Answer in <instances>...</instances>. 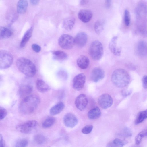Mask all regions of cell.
I'll return each instance as SVG.
<instances>
[{
  "mask_svg": "<svg viewBox=\"0 0 147 147\" xmlns=\"http://www.w3.org/2000/svg\"><path fill=\"white\" fill-rule=\"evenodd\" d=\"M40 99L37 96L30 95L24 98L19 106L20 111L28 114L33 113L38 106Z\"/></svg>",
  "mask_w": 147,
  "mask_h": 147,
  "instance_id": "obj_1",
  "label": "cell"
},
{
  "mask_svg": "<svg viewBox=\"0 0 147 147\" xmlns=\"http://www.w3.org/2000/svg\"><path fill=\"white\" fill-rule=\"evenodd\" d=\"M130 76L128 72L122 69H118L113 72L111 81L116 86L120 88L127 86L130 81Z\"/></svg>",
  "mask_w": 147,
  "mask_h": 147,
  "instance_id": "obj_2",
  "label": "cell"
},
{
  "mask_svg": "<svg viewBox=\"0 0 147 147\" xmlns=\"http://www.w3.org/2000/svg\"><path fill=\"white\" fill-rule=\"evenodd\" d=\"M16 64L18 69L26 76L31 77L35 75L36 71L35 66L28 59L23 57L19 58L17 60Z\"/></svg>",
  "mask_w": 147,
  "mask_h": 147,
  "instance_id": "obj_3",
  "label": "cell"
},
{
  "mask_svg": "<svg viewBox=\"0 0 147 147\" xmlns=\"http://www.w3.org/2000/svg\"><path fill=\"white\" fill-rule=\"evenodd\" d=\"M90 56L94 60H98L102 57L104 53L102 45L98 40H95L92 42L89 48Z\"/></svg>",
  "mask_w": 147,
  "mask_h": 147,
  "instance_id": "obj_4",
  "label": "cell"
},
{
  "mask_svg": "<svg viewBox=\"0 0 147 147\" xmlns=\"http://www.w3.org/2000/svg\"><path fill=\"white\" fill-rule=\"evenodd\" d=\"M13 61V56L9 51L4 50L0 51V68L3 69L9 68Z\"/></svg>",
  "mask_w": 147,
  "mask_h": 147,
  "instance_id": "obj_5",
  "label": "cell"
},
{
  "mask_svg": "<svg viewBox=\"0 0 147 147\" xmlns=\"http://www.w3.org/2000/svg\"><path fill=\"white\" fill-rule=\"evenodd\" d=\"M58 44L62 49L66 50L72 49L75 44L74 38L68 34H63L59 38Z\"/></svg>",
  "mask_w": 147,
  "mask_h": 147,
  "instance_id": "obj_6",
  "label": "cell"
},
{
  "mask_svg": "<svg viewBox=\"0 0 147 147\" xmlns=\"http://www.w3.org/2000/svg\"><path fill=\"white\" fill-rule=\"evenodd\" d=\"M38 122L34 120L28 121L16 127V129L18 131L24 133H29L35 129L38 126Z\"/></svg>",
  "mask_w": 147,
  "mask_h": 147,
  "instance_id": "obj_7",
  "label": "cell"
},
{
  "mask_svg": "<svg viewBox=\"0 0 147 147\" xmlns=\"http://www.w3.org/2000/svg\"><path fill=\"white\" fill-rule=\"evenodd\" d=\"M86 78L85 75L83 73H80L76 75L73 80V88L77 91L82 89L85 82Z\"/></svg>",
  "mask_w": 147,
  "mask_h": 147,
  "instance_id": "obj_8",
  "label": "cell"
},
{
  "mask_svg": "<svg viewBox=\"0 0 147 147\" xmlns=\"http://www.w3.org/2000/svg\"><path fill=\"white\" fill-rule=\"evenodd\" d=\"M99 105L102 108L107 109L112 105L113 100L111 96L107 94H104L99 96L98 99Z\"/></svg>",
  "mask_w": 147,
  "mask_h": 147,
  "instance_id": "obj_9",
  "label": "cell"
},
{
  "mask_svg": "<svg viewBox=\"0 0 147 147\" xmlns=\"http://www.w3.org/2000/svg\"><path fill=\"white\" fill-rule=\"evenodd\" d=\"M78 122V119L72 113L67 114L63 118L64 124L68 127H74L77 124Z\"/></svg>",
  "mask_w": 147,
  "mask_h": 147,
  "instance_id": "obj_10",
  "label": "cell"
},
{
  "mask_svg": "<svg viewBox=\"0 0 147 147\" xmlns=\"http://www.w3.org/2000/svg\"><path fill=\"white\" fill-rule=\"evenodd\" d=\"M88 103V99L86 96L84 94L78 95L76 99L75 104L76 108L80 111L84 110Z\"/></svg>",
  "mask_w": 147,
  "mask_h": 147,
  "instance_id": "obj_11",
  "label": "cell"
},
{
  "mask_svg": "<svg viewBox=\"0 0 147 147\" xmlns=\"http://www.w3.org/2000/svg\"><path fill=\"white\" fill-rule=\"evenodd\" d=\"M105 76L104 71L100 68L96 67L92 71L90 75V78L92 81L96 82L102 79Z\"/></svg>",
  "mask_w": 147,
  "mask_h": 147,
  "instance_id": "obj_12",
  "label": "cell"
},
{
  "mask_svg": "<svg viewBox=\"0 0 147 147\" xmlns=\"http://www.w3.org/2000/svg\"><path fill=\"white\" fill-rule=\"evenodd\" d=\"M74 40L75 44L78 47L82 48L86 44L88 40V36L84 32H80L76 34Z\"/></svg>",
  "mask_w": 147,
  "mask_h": 147,
  "instance_id": "obj_13",
  "label": "cell"
},
{
  "mask_svg": "<svg viewBox=\"0 0 147 147\" xmlns=\"http://www.w3.org/2000/svg\"><path fill=\"white\" fill-rule=\"evenodd\" d=\"M118 37L117 36L113 37L110 41L109 45V49L111 52L114 55L117 56H120L121 52V48L117 46Z\"/></svg>",
  "mask_w": 147,
  "mask_h": 147,
  "instance_id": "obj_14",
  "label": "cell"
},
{
  "mask_svg": "<svg viewBox=\"0 0 147 147\" xmlns=\"http://www.w3.org/2000/svg\"><path fill=\"white\" fill-rule=\"evenodd\" d=\"M92 12L89 10L81 9L78 12L79 19L84 23H87L91 19L92 16Z\"/></svg>",
  "mask_w": 147,
  "mask_h": 147,
  "instance_id": "obj_15",
  "label": "cell"
},
{
  "mask_svg": "<svg viewBox=\"0 0 147 147\" xmlns=\"http://www.w3.org/2000/svg\"><path fill=\"white\" fill-rule=\"evenodd\" d=\"M33 91V87L29 84H24L22 85L19 90V94L20 96L23 98L29 95Z\"/></svg>",
  "mask_w": 147,
  "mask_h": 147,
  "instance_id": "obj_16",
  "label": "cell"
},
{
  "mask_svg": "<svg viewBox=\"0 0 147 147\" xmlns=\"http://www.w3.org/2000/svg\"><path fill=\"white\" fill-rule=\"evenodd\" d=\"M89 63V60L88 58L84 55H81L79 56L77 60L78 66L79 68L83 69L88 68Z\"/></svg>",
  "mask_w": 147,
  "mask_h": 147,
  "instance_id": "obj_17",
  "label": "cell"
},
{
  "mask_svg": "<svg viewBox=\"0 0 147 147\" xmlns=\"http://www.w3.org/2000/svg\"><path fill=\"white\" fill-rule=\"evenodd\" d=\"M137 49L138 53L140 55L145 57L147 56V42L141 40L138 43Z\"/></svg>",
  "mask_w": 147,
  "mask_h": 147,
  "instance_id": "obj_18",
  "label": "cell"
},
{
  "mask_svg": "<svg viewBox=\"0 0 147 147\" xmlns=\"http://www.w3.org/2000/svg\"><path fill=\"white\" fill-rule=\"evenodd\" d=\"M75 18L72 16L65 18L63 21V26L64 28L67 31L72 30L75 24Z\"/></svg>",
  "mask_w": 147,
  "mask_h": 147,
  "instance_id": "obj_19",
  "label": "cell"
},
{
  "mask_svg": "<svg viewBox=\"0 0 147 147\" xmlns=\"http://www.w3.org/2000/svg\"><path fill=\"white\" fill-rule=\"evenodd\" d=\"M36 87L38 91L40 92L44 93L50 90L49 86L42 80L38 79L36 83Z\"/></svg>",
  "mask_w": 147,
  "mask_h": 147,
  "instance_id": "obj_20",
  "label": "cell"
},
{
  "mask_svg": "<svg viewBox=\"0 0 147 147\" xmlns=\"http://www.w3.org/2000/svg\"><path fill=\"white\" fill-rule=\"evenodd\" d=\"M64 107L63 103L61 102H59L51 108L50 113L53 115L58 114L62 111Z\"/></svg>",
  "mask_w": 147,
  "mask_h": 147,
  "instance_id": "obj_21",
  "label": "cell"
},
{
  "mask_svg": "<svg viewBox=\"0 0 147 147\" xmlns=\"http://www.w3.org/2000/svg\"><path fill=\"white\" fill-rule=\"evenodd\" d=\"M28 5V2L27 0H19L17 5V12L20 14L25 13L26 11Z\"/></svg>",
  "mask_w": 147,
  "mask_h": 147,
  "instance_id": "obj_22",
  "label": "cell"
},
{
  "mask_svg": "<svg viewBox=\"0 0 147 147\" xmlns=\"http://www.w3.org/2000/svg\"><path fill=\"white\" fill-rule=\"evenodd\" d=\"M101 115V112L100 109L98 107H96L88 112V116L90 119L94 120L99 118Z\"/></svg>",
  "mask_w": 147,
  "mask_h": 147,
  "instance_id": "obj_23",
  "label": "cell"
},
{
  "mask_svg": "<svg viewBox=\"0 0 147 147\" xmlns=\"http://www.w3.org/2000/svg\"><path fill=\"white\" fill-rule=\"evenodd\" d=\"M13 34L12 31L10 29L4 27L0 28V39H6L10 37Z\"/></svg>",
  "mask_w": 147,
  "mask_h": 147,
  "instance_id": "obj_24",
  "label": "cell"
},
{
  "mask_svg": "<svg viewBox=\"0 0 147 147\" xmlns=\"http://www.w3.org/2000/svg\"><path fill=\"white\" fill-rule=\"evenodd\" d=\"M54 58L55 59L60 61L66 60L68 58L67 55L64 52L58 50L52 52Z\"/></svg>",
  "mask_w": 147,
  "mask_h": 147,
  "instance_id": "obj_25",
  "label": "cell"
},
{
  "mask_svg": "<svg viewBox=\"0 0 147 147\" xmlns=\"http://www.w3.org/2000/svg\"><path fill=\"white\" fill-rule=\"evenodd\" d=\"M33 28L32 27L28 29L24 34L20 43V47L23 48L25 45L32 36Z\"/></svg>",
  "mask_w": 147,
  "mask_h": 147,
  "instance_id": "obj_26",
  "label": "cell"
},
{
  "mask_svg": "<svg viewBox=\"0 0 147 147\" xmlns=\"http://www.w3.org/2000/svg\"><path fill=\"white\" fill-rule=\"evenodd\" d=\"M55 121L56 119L54 117H48L43 122L42 124V127L44 128H49L54 124Z\"/></svg>",
  "mask_w": 147,
  "mask_h": 147,
  "instance_id": "obj_27",
  "label": "cell"
},
{
  "mask_svg": "<svg viewBox=\"0 0 147 147\" xmlns=\"http://www.w3.org/2000/svg\"><path fill=\"white\" fill-rule=\"evenodd\" d=\"M18 13L13 11L9 12L7 16V19L9 26H10L18 18Z\"/></svg>",
  "mask_w": 147,
  "mask_h": 147,
  "instance_id": "obj_28",
  "label": "cell"
},
{
  "mask_svg": "<svg viewBox=\"0 0 147 147\" xmlns=\"http://www.w3.org/2000/svg\"><path fill=\"white\" fill-rule=\"evenodd\" d=\"M147 118V109L140 112L138 114L135 121L136 124H139Z\"/></svg>",
  "mask_w": 147,
  "mask_h": 147,
  "instance_id": "obj_29",
  "label": "cell"
},
{
  "mask_svg": "<svg viewBox=\"0 0 147 147\" xmlns=\"http://www.w3.org/2000/svg\"><path fill=\"white\" fill-rule=\"evenodd\" d=\"M125 144L124 142L122 140L116 138L113 141L107 144V147H123Z\"/></svg>",
  "mask_w": 147,
  "mask_h": 147,
  "instance_id": "obj_30",
  "label": "cell"
},
{
  "mask_svg": "<svg viewBox=\"0 0 147 147\" xmlns=\"http://www.w3.org/2000/svg\"><path fill=\"white\" fill-rule=\"evenodd\" d=\"M34 142L36 144L41 145L45 143L46 138L43 135L40 134H37L35 135L33 138Z\"/></svg>",
  "mask_w": 147,
  "mask_h": 147,
  "instance_id": "obj_31",
  "label": "cell"
},
{
  "mask_svg": "<svg viewBox=\"0 0 147 147\" xmlns=\"http://www.w3.org/2000/svg\"><path fill=\"white\" fill-rule=\"evenodd\" d=\"M94 29L96 32L98 34H100L103 31L104 28L102 22L100 21H97L94 25Z\"/></svg>",
  "mask_w": 147,
  "mask_h": 147,
  "instance_id": "obj_32",
  "label": "cell"
},
{
  "mask_svg": "<svg viewBox=\"0 0 147 147\" xmlns=\"http://www.w3.org/2000/svg\"><path fill=\"white\" fill-rule=\"evenodd\" d=\"M146 136V132L144 129L140 133L136 136L135 138V142L136 144L138 145L142 142V138Z\"/></svg>",
  "mask_w": 147,
  "mask_h": 147,
  "instance_id": "obj_33",
  "label": "cell"
},
{
  "mask_svg": "<svg viewBox=\"0 0 147 147\" xmlns=\"http://www.w3.org/2000/svg\"><path fill=\"white\" fill-rule=\"evenodd\" d=\"M57 75L59 79L63 80H67L68 77V75L67 72L62 69L58 71Z\"/></svg>",
  "mask_w": 147,
  "mask_h": 147,
  "instance_id": "obj_34",
  "label": "cell"
},
{
  "mask_svg": "<svg viewBox=\"0 0 147 147\" xmlns=\"http://www.w3.org/2000/svg\"><path fill=\"white\" fill-rule=\"evenodd\" d=\"M28 140L25 138L19 140L16 142L15 146L18 147H24L26 146L28 144Z\"/></svg>",
  "mask_w": 147,
  "mask_h": 147,
  "instance_id": "obj_35",
  "label": "cell"
},
{
  "mask_svg": "<svg viewBox=\"0 0 147 147\" xmlns=\"http://www.w3.org/2000/svg\"><path fill=\"white\" fill-rule=\"evenodd\" d=\"M124 21L126 26H129L130 22V14L129 11L127 9L125 10L124 11Z\"/></svg>",
  "mask_w": 147,
  "mask_h": 147,
  "instance_id": "obj_36",
  "label": "cell"
},
{
  "mask_svg": "<svg viewBox=\"0 0 147 147\" xmlns=\"http://www.w3.org/2000/svg\"><path fill=\"white\" fill-rule=\"evenodd\" d=\"M93 128V126L92 125H87L82 128V132L84 134H88L92 131Z\"/></svg>",
  "mask_w": 147,
  "mask_h": 147,
  "instance_id": "obj_37",
  "label": "cell"
},
{
  "mask_svg": "<svg viewBox=\"0 0 147 147\" xmlns=\"http://www.w3.org/2000/svg\"><path fill=\"white\" fill-rule=\"evenodd\" d=\"M0 119L2 120L4 119L6 116L7 112V110L5 108L0 107Z\"/></svg>",
  "mask_w": 147,
  "mask_h": 147,
  "instance_id": "obj_38",
  "label": "cell"
},
{
  "mask_svg": "<svg viewBox=\"0 0 147 147\" xmlns=\"http://www.w3.org/2000/svg\"><path fill=\"white\" fill-rule=\"evenodd\" d=\"M32 48L34 51L37 53L39 52L41 50L40 46L36 44H33L32 45Z\"/></svg>",
  "mask_w": 147,
  "mask_h": 147,
  "instance_id": "obj_39",
  "label": "cell"
},
{
  "mask_svg": "<svg viewBox=\"0 0 147 147\" xmlns=\"http://www.w3.org/2000/svg\"><path fill=\"white\" fill-rule=\"evenodd\" d=\"M124 133L125 135L127 137L131 136L132 135L130 130L127 127H125L124 128Z\"/></svg>",
  "mask_w": 147,
  "mask_h": 147,
  "instance_id": "obj_40",
  "label": "cell"
},
{
  "mask_svg": "<svg viewBox=\"0 0 147 147\" xmlns=\"http://www.w3.org/2000/svg\"><path fill=\"white\" fill-rule=\"evenodd\" d=\"M142 85L145 89H147V75L144 76L142 79Z\"/></svg>",
  "mask_w": 147,
  "mask_h": 147,
  "instance_id": "obj_41",
  "label": "cell"
},
{
  "mask_svg": "<svg viewBox=\"0 0 147 147\" xmlns=\"http://www.w3.org/2000/svg\"><path fill=\"white\" fill-rule=\"evenodd\" d=\"M111 0H105V7L107 9H109L111 5Z\"/></svg>",
  "mask_w": 147,
  "mask_h": 147,
  "instance_id": "obj_42",
  "label": "cell"
},
{
  "mask_svg": "<svg viewBox=\"0 0 147 147\" xmlns=\"http://www.w3.org/2000/svg\"><path fill=\"white\" fill-rule=\"evenodd\" d=\"M131 90H124L122 92V94L124 96H126L130 95L132 93Z\"/></svg>",
  "mask_w": 147,
  "mask_h": 147,
  "instance_id": "obj_43",
  "label": "cell"
},
{
  "mask_svg": "<svg viewBox=\"0 0 147 147\" xmlns=\"http://www.w3.org/2000/svg\"><path fill=\"white\" fill-rule=\"evenodd\" d=\"M5 143L3 137L1 134L0 135V146L5 147Z\"/></svg>",
  "mask_w": 147,
  "mask_h": 147,
  "instance_id": "obj_44",
  "label": "cell"
},
{
  "mask_svg": "<svg viewBox=\"0 0 147 147\" xmlns=\"http://www.w3.org/2000/svg\"><path fill=\"white\" fill-rule=\"evenodd\" d=\"M30 1L32 4L36 5L38 3L39 0H30Z\"/></svg>",
  "mask_w": 147,
  "mask_h": 147,
  "instance_id": "obj_45",
  "label": "cell"
},
{
  "mask_svg": "<svg viewBox=\"0 0 147 147\" xmlns=\"http://www.w3.org/2000/svg\"><path fill=\"white\" fill-rule=\"evenodd\" d=\"M88 3V0H81L80 2V4L82 5H85Z\"/></svg>",
  "mask_w": 147,
  "mask_h": 147,
  "instance_id": "obj_46",
  "label": "cell"
},
{
  "mask_svg": "<svg viewBox=\"0 0 147 147\" xmlns=\"http://www.w3.org/2000/svg\"><path fill=\"white\" fill-rule=\"evenodd\" d=\"M145 130L146 132V136H147V128Z\"/></svg>",
  "mask_w": 147,
  "mask_h": 147,
  "instance_id": "obj_47",
  "label": "cell"
}]
</instances>
